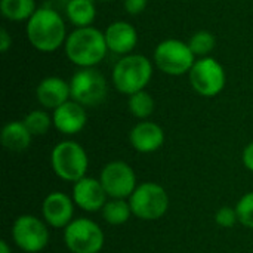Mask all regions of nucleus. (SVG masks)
Segmentation results:
<instances>
[{"mask_svg": "<svg viewBox=\"0 0 253 253\" xmlns=\"http://www.w3.org/2000/svg\"><path fill=\"white\" fill-rule=\"evenodd\" d=\"M27 37L31 46L43 53L58 50L67 40L65 22L52 7H37L27 21Z\"/></svg>", "mask_w": 253, "mask_h": 253, "instance_id": "obj_1", "label": "nucleus"}, {"mask_svg": "<svg viewBox=\"0 0 253 253\" xmlns=\"http://www.w3.org/2000/svg\"><path fill=\"white\" fill-rule=\"evenodd\" d=\"M65 55L80 68H95L104 61L108 52L105 34L95 27L76 28L67 36Z\"/></svg>", "mask_w": 253, "mask_h": 253, "instance_id": "obj_2", "label": "nucleus"}, {"mask_svg": "<svg viewBox=\"0 0 253 253\" xmlns=\"http://www.w3.org/2000/svg\"><path fill=\"white\" fill-rule=\"evenodd\" d=\"M153 77V62L138 53H130L117 61L113 68V84L123 95H133L145 90Z\"/></svg>", "mask_w": 253, "mask_h": 253, "instance_id": "obj_3", "label": "nucleus"}, {"mask_svg": "<svg viewBox=\"0 0 253 253\" xmlns=\"http://www.w3.org/2000/svg\"><path fill=\"white\" fill-rule=\"evenodd\" d=\"M53 173L65 182H77L86 176L89 159L86 150L76 141H61L50 153Z\"/></svg>", "mask_w": 253, "mask_h": 253, "instance_id": "obj_4", "label": "nucleus"}, {"mask_svg": "<svg viewBox=\"0 0 253 253\" xmlns=\"http://www.w3.org/2000/svg\"><path fill=\"white\" fill-rule=\"evenodd\" d=\"M127 202L133 216L142 221H157L163 218L169 209V196L166 190L151 181L139 184Z\"/></svg>", "mask_w": 253, "mask_h": 253, "instance_id": "obj_5", "label": "nucleus"}, {"mask_svg": "<svg viewBox=\"0 0 253 253\" xmlns=\"http://www.w3.org/2000/svg\"><path fill=\"white\" fill-rule=\"evenodd\" d=\"M196 62L188 43L178 39H168L160 42L154 49L156 67L168 76H182L190 73Z\"/></svg>", "mask_w": 253, "mask_h": 253, "instance_id": "obj_6", "label": "nucleus"}, {"mask_svg": "<svg viewBox=\"0 0 253 253\" xmlns=\"http://www.w3.org/2000/svg\"><path fill=\"white\" fill-rule=\"evenodd\" d=\"M64 243L71 253H99L105 236L102 228L89 218H76L64 228Z\"/></svg>", "mask_w": 253, "mask_h": 253, "instance_id": "obj_7", "label": "nucleus"}, {"mask_svg": "<svg viewBox=\"0 0 253 253\" xmlns=\"http://www.w3.org/2000/svg\"><path fill=\"white\" fill-rule=\"evenodd\" d=\"M71 99L86 107L101 105L108 95V84L102 73L95 68H80L70 80Z\"/></svg>", "mask_w": 253, "mask_h": 253, "instance_id": "obj_8", "label": "nucleus"}, {"mask_svg": "<svg viewBox=\"0 0 253 253\" xmlns=\"http://www.w3.org/2000/svg\"><path fill=\"white\" fill-rule=\"evenodd\" d=\"M188 76L191 87L205 98L219 95L227 84V73L224 67L211 56L196 59Z\"/></svg>", "mask_w": 253, "mask_h": 253, "instance_id": "obj_9", "label": "nucleus"}, {"mask_svg": "<svg viewBox=\"0 0 253 253\" xmlns=\"http://www.w3.org/2000/svg\"><path fill=\"white\" fill-rule=\"evenodd\" d=\"M12 240L25 253L42 252L49 243V230L44 219L34 215H21L12 225Z\"/></svg>", "mask_w": 253, "mask_h": 253, "instance_id": "obj_10", "label": "nucleus"}, {"mask_svg": "<svg viewBox=\"0 0 253 253\" xmlns=\"http://www.w3.org/2000/svg\"><path fill=\"white\" fill-rule=\"evenodd\" d=\"M99 181L110 199H129L136 190V175L130 165L122 160L107 163L99 175Z\"/></svg>", "mask_w": 253, "mask_h": 253, "instance_id": "obj_11", "label": "nucleus"}, {"mask_svg": "<svg viewBox=\"0 0 253 253\" xmlns=\"http://www.w3.org/2000/svg\"><path fill=\"white\" fill-rule=\"evenodd\" d=\"M74 200L62 191L47 194L42 203V216L52 228H65L74 218Z\"/></svg>", "mask_w": 253, "mask_h": 253, "instance_id": "obj_12", "label": "nucleus"}, {"mask_svg": "<svg viewBox=\"0 0 253 253\" xmlns=\"http://www.w3.org/2000/svg\"><path fill=\"white\" fill-rule=\"evenodd\" d=\"M74 205L84 212H98L107 203V193L99 179L84 176L74 182L73 194H71Z\"/></svg>", "mask_w": 253, "mask_h": 253, "instance_id": "obj_13", "label": "nucleus"}, {"mask_svg": "<svg viewBox=\"0 0 253 253\" xmlns=\"http://www.w3.org/2000/svg\"><path fill=\"white\" fill-rule=\"evenodd\" d=\"M129 142L135 151L150 154L160 150L165 144V130L154 122L141 120L129 132Z\"/></svg>", "mask_w": 253, "mask_h": 253, "instance_id": "obj_14", "label": "nucleus"}, {"mask_svg": "<svg viewBox=\"0 0 253 253\" xmlns=\"http://www.w3.org/2000/svg\"><path fill=\"white\" fill-rule=\"evenodd\" d=\"M53 127L64 135H76L82 132L87 123V114L83 105L70 99L52 114Z\"/></svg>", "mask_w": 253, "mask_h": 253, "instance_id": "obj_15", "label": "nucleus"}, {"mask_svg": "<svg viewBox=\"0 0 253 253\" xmlns=\"http://www.w3.org/2000/svg\"><path fill=\"white\" fill-rule=\"evenodd\" d=\"M108 50L116 55H130L138 44V33L127 21H114L104 31Z\"/></svg>", "mask_w": 253, "mask_h": 253, "instance_id": "obj_16", "label": "nucleus"}, {"mask_svg": "<svg viewBox=\"0 0 253 253\" xmlns=\"http://www.w3.org/2000/svg\"><path fill=\"white\" fill-rule=\"evenodd\" d=\"M36 98L46 110H56L71 98L70 82L61 77H46L36 87Z\"/></svg>", "mask_w": 253, "mask_h": 253, "instance_id": "obj_17", "label": "nucleus"}, {"mask_svg": "<svg viewBox=\"0 0 253 253\" xmlns=\"http://www.w3.org/2000/svg\"><path fill=\"white\" fill-rule=\"evenodd\" d=\"M33 135L27 129L24 122L13 120L3 126L0 133L1 145L10 153H22L31 145Z\"/></svg>", "mask_w": 253, "mask_h": 253, "instance_id": "obj_18", "label": "nucleus"}, {"mask_svg": "<svg viewBox=\"0 0 253 253\" xmlns=\"http://www.w3.org/2000/svg\"><path fill=\"white\" fill-rule=\"evenodd\" d=\"M68 21L77 27H92V22L96 18L95 0H70L65 7Z\"/></svg>", "mask_w": 253, "mask_h": 253, "instance_id": "obj_19", "label": "nucleus"}, {"mask_svg": "<svg viewBox=\"0 0 253 253\" xmlns=\"http://www.w3.org/2000/svg\"><path fill=\"white\" fill-rule=\"evenodd\" d=\"M36 10V0H0V12L3 18L12 22L28 21Z\"/></svg>", "mask_w": 253, "mask_h": 253, "instance_id": "obj_20", "label": "nucleus"}, {"mask_svg": "<svg viewBox=\"0 0 253 253\" xmlns=\"http://www.w3.org/2000/svg\"><path fill=\"white\" fill-rule=\"evenodd\" d=\"M102 218L110 225H123L129 221L132 213L129 202L123 199H111L105 203V206L101 211Z\"/></svg>", "mask_w": 253, "mask_h": 253, "instance_id": "obj_21", "label": "nucleus"}, {"mask_svg": "<svg viewBox=\"0 0 253 253\" xmlns=\"http://www.w3.org/2000/svg\"><path fill=\"white\" fill-rule=\"evenodd\" d=\"M127 108L136 119L147 120L154 113L156 102H154V98L147 90H141L129 96Z\"/></svg>", "mask_w": 253, "mask_h": 253, "instance_id": "obj_22", "label": "nucleus"}, {"mask_svg": "<svg viewBox=\"0 0 253 253\" xmlns=\"http://www.w3.org/2000/svg\"><path fill=\"white\" fill-rule=\"evenodd\" d=\"M215 44H216L215 34L208 30H200L194 33L188 40V46L191 52L194 53V56H199V58L209 56V53L215 49Z\"/></svg>", "mask_w": 253, "mask_h": 253, "instance_id": "obj_23", "label": "nucleus"}, {"mask_svg": "<svg viewBox=\"0 0 253 253\" xmlns=\"http://www.w3.org/2000/svg\"><path fill=\"white\" fill-rule=\"evenodd\" d=\"M22 122L25 123L27 129L31 132L33 136H42L50 129V126H53L52 116H49L47 111H44V110L30 111Z\"/></svg>", "mask_w": 253, "mask_h": 253, "instance_id": "obj_24", "label": "nucleus"}, {"mask_svg": "<svg viewBox=\"0 0 253 253\" xmlns=\"http://www.w3.org/2000/svg\"><path fill=\"white\" fill-rule=\"evenodd\" d=\"M236 212H237L239 222L243 227L253 230V191L246 193L239 200V203L236 206Z\"/></svg>", "mask_w": 253, "mask_h": 253, "instance_id": "obj_25", "label": "nucleus"}, {"mask_svg": "<svg viewBox=\"0 0 253 253\" xmlns=\"http://www.w3.org/2000/svg\"><path fill=\"white\" fill-rule=\"evenodd\" d=\"M215 222L222 228H233L236 222H239L236 208H228V206L221 208L215 215Z\"/></svg>", "mask_w": 253, "mask_h": 253, "instance_id": "obj_26", "label": "nucleus"}, {"mask_svg": "<svg viewBox=\"0 0 253 253\" xmlns=\"http://www.w3.org/2000/svg\"><path fill=\"white\" fill-rule=\"evenodd\" d=\"M148 0H123V7L129 15H139L145 10Z\"/></svg>", "mask_w": 253, "mask_h": 253, "instance_id": "obj_27", "label": "nucleus"}, {"mask_svg": "<svg viewBox=\"0 0 253 253\" xmlns=\"http://www.w3.org/2000/svg\"><path fill=\"white\" fill-rule=\"evenodd\" d=\"M243 165L248 170L253 172V142L248 144L243 150V156H242Z\"/></svg>", "mask_w": 253, "mask_h": 253, "instance_id": "obj_28", "label": "nucleus"}, {"mask_svg": "<svg viewBox=\"0 0 253 253\" xmlns=\"http://www.w3.org/2000/svg\"><path fill=\"white\" fill-rule=\"evenodd\" d=\"M10 46H12V37L6 28H1L0 30V52L6 53L10 49Z\"/></svg>", "mask_w": 253, "mask_h": 253, "instance_id": "obj_29", "label": "nucleus"}, {"mask_svg": "<svg viewBox=\"0 0 253 253\" xmlns=\"http://www.w3.org/2000/svg\"><path fill=\"white\" fill-rule=\"evenodd\" d=\"M0 253H12L10 252L9 245L6 243V240H1V242H0Z\"/></svg>", "mask_w": 253, "mask_h": 253, "instance_id": "obj_30", "label": "nucleus"}, {"mask_svg": "<svg viewBox=\"0 0 253 253\" xmlns=\"http://www.w3.org/2000/svg\"><path fill=\"white\" fill-rule=\"evenodd\" d=\"M99 1H113V0H99Z\"/></svg>", "mask_w": 253, "mask_h": 253, "instance_id": "obj_31", "label": "nucleus"}]
</instances>
